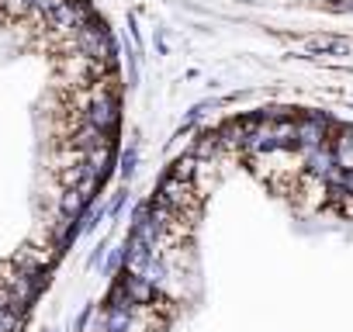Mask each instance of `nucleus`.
<instances>
[{
  "mask_svg": "<svg viewBox=\"0 0 353 332\" xmlns=\"http://www.w3.org/2000/svg\"><path fill=\"white\" fill-rule=\"evenodd\" d=\"M332 152H336V166H339V170H353V125L336 132Z\"/></svg>",
  "mask_w": 353,
  "mask_h": 332,
  "instance_id": "1",
  "label": "nucleus"
},
{
  "mask_svg": "<svg viewBox=\"0 0 353 332\" xmlns=\"http://www.w3.org/2000/svg\"><path fill=\"white\" fill-rule=\"evenodd\" d=\"M305 52H312V56H319V52H339V56H346L350 45L343 39H332V35H312V39H305Z\"/></svg>",
  "mask_w": 353,
  "mask_h": 332,
  "instance_id": "2",
  "label": "nucleus"
},
{
  "mask_svg": "<svg viewBox=\"0 0 353 332\" xmlns=\"http://www.w3.org/2000/svg\"><path fill=\"white\" fill-rule=\"evenodd\" d=\"M332 11H343V14H353V0H336Z\"/></svg>",
  "mask_w": 353,
  "mask_h": 332,
  "instance_id": "3",
  "label": "nucleus"
}]
</instances>
